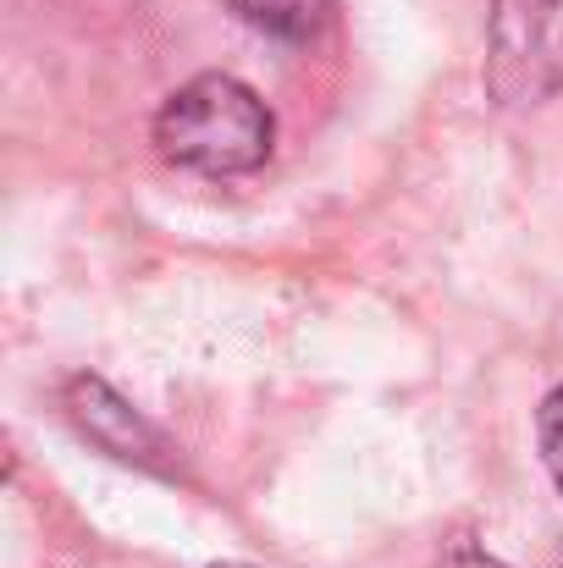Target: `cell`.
I'll use <instances>...</instances> for the list:
<instances>
[{
	"instance_id": "obj_1",
	"label": "cell",
	"mask_w": 563,
	"mask_h": 568,
	"mask_svg": "<svg viewBox=\"0 0 563 568\" xmlns=\"http://www.w3.org/2000/svg\"><path fill=\"white\" fill-rule=\"evenodd\" d=\"M271 139H277V122L265 100L227 72L193 78L155 111V150L199 178H243L265 166Z\"/></svg>"
},
{
	"instance_id": "obj_2",
	"label": "cell",
	"mask_w": 563,
	"mask_h": 568,
	"mask_svg": "<svg viewBox=\"0 0 563 568\" xmlns=\"http://www.w3.org/2000/svg\"><path fill=\"white\" fill-rule=\"evenodd\" d=\"M67 414H72V425L100 447V453H111V458H122V464H139V469H167V442H161V430L150 425V419H139L105 381L94 376H78L67 386Z\"/></svg>"
},
{
	"instance_id": "obj_3",
	"label": "cell",
	"mask_w": 563,
	"mask_h": 568,
	"mask_svg": "<svg viewBox=\"0 0 563 568\" xmlns=\"http://www.w3.org/2000/svg\"><path fill=\"white\" fill-rule=\"evenodd\" d=\"M227 6L238 11V22H249L271 39H310L332 11V0H227Z\"/></svg>"
},
{
	"instance_id": "obj_4",
	"label": "cell",
	"mask_w": 563,
	"mask_h": 568,
	"mask_svg": "<svg viewBox=\"0 0 563 568\" xmlns=\"http://www.w3.org/2000/svg\"><path fill=\"white\" fill-rule=\"evenodd\" d=\"M536 436H542V458H547V469H553V480L563 491V386L547 392V403L536 414Z\"/></svg>"
},
{
	"instance_id": "obj_5",
	"label": "cell",
	"mask_w": 563,
	"mask_h": 568,
	"mask_svg": "<svg viewBox=\"0 0 563 568\" xmlns=\"http://www.w3.org/2000/svg\"><path fill=\"white\" fill-rule=\"evenodd\" d=\"M215 568H254V564H215Z\"/></svg>"
}]
</instances>
